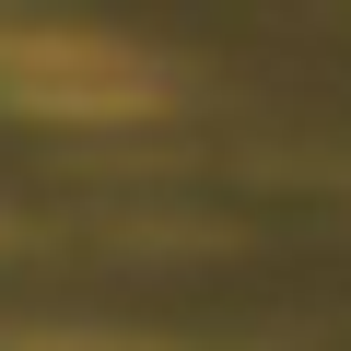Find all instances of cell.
<instances>
[{
  "mask_svg": "<svg viewBox=\"0 0 351 351\" xmlns=\"http://www.w3.org/2000/svg\"><path fill=\"white\" fill-rule=\"evenodd\" d=\"M0 106H24V117H141L164 106V71L117 36H0Z\"/></svg>",
  "mask_w": 351,
  "mask_h": 351,
  "instance_id": "cell-1",
  "label": "cell"
}]
</instances>
